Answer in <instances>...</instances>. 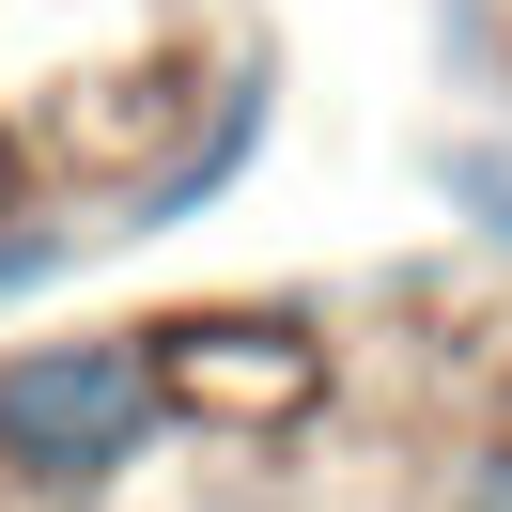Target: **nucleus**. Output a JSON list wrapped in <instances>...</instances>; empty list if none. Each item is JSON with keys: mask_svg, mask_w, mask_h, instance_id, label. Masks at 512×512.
Instances as JSON below:
<instances>
[{"mask_svg": "<svg viewBox=\"0 0 512 512\" xmlns=\"http://www.w3.org/2000/svg\"><path fill=\"white\" fill-rule=\"evenodd\" d=\"M435 202L481 233V249H512V156L497 140H435Z\"/></svg>", "mask_w": 512, "mask_h": 512, "instance_id": "7ed1b4c3", "label": "nucleus"}, {"mask_svg": "<svg viewBox=\"0 0 512 512\" xmlns=\"http://www.w3.org/2000/svg\"><path fill=\"white\" fill-rule=\"evenodd\" d=\"M171 373L156 342H16L0 357V481L16 497H109L156 450Z\"/></svg>", "mask_w": 512, "mask_h": 512, "instance_id": "f257e3e1", "label": "nucleus"}, {"mask_svg": "<svg viewBox=\"0 0 512 512\" xmlns=\"http://www.w3.org/2000/svg\"><path fill=\"white\" fill-rule=\"evenodd\" d=\"M466 512H512V450H481V466H466Z\"/></svg>", "mask_w": 512, "mask_h": 512, "instance_id": "20e7f679", "label": "nucleus"}, {"mask_svg": "<svg viewBox=\"0 0 512 512\" xmlns=\"http://www.w3.org/2000/svg\"><path fill=\"white\" fill-rule=\"evenodd\" d=\"M264 109H280V94H264V78H233V94H218V125H202L187 156H171L156 187L125 202V233H171V218H202V202H218L233 171H249V140H264Z\"/></svg>", "mask_w": 512, "mask_h": 512, "instance_id": "f03ea898", "label": "nucleus"}]
</instances>
